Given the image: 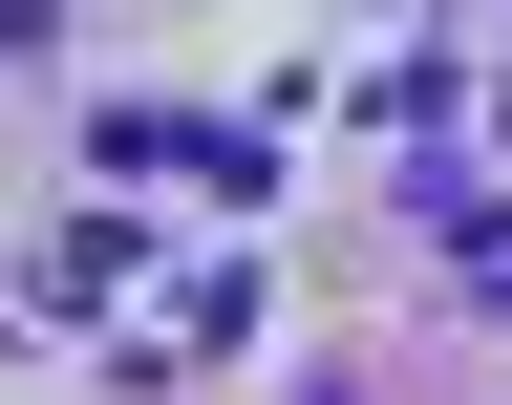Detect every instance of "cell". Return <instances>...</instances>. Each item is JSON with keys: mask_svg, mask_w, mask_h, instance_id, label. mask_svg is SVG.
I'll return each mask as SVG.
<instances>
[{"mask_svg": "<svg viewBox=\"0 0 512 405\" xmlns=\"http://www.w3.org/2000/svg\"><path fill=\"white\" fill-rule=\"evenodd\" d=\"M86 171H150L192 214H278V128H235V107H86Z\"/></svg>", "mask_w": 512, "mask_h": 405, "instance_id": "1", "label": "cell"}]
</instances>
